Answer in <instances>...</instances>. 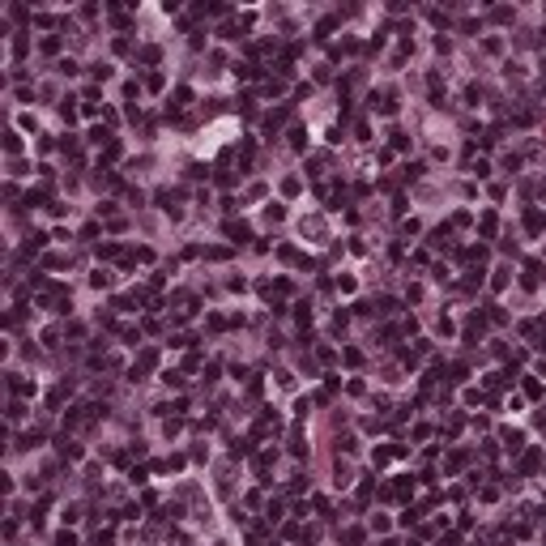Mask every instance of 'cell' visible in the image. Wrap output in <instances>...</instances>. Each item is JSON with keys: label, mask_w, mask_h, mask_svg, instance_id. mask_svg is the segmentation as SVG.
<instances>
[{"label": "cell", "mask_w": 546, "mask_h": 546, "mask_svg": "<svg viewBox=\"0 0 546 546\" xmlns=\"http://www.w3.org/2000/svg\"><path fill=\"white\" fill-rule=\"evenodd\" d=\"M56 546H77V538L73 534H56Z\"/></svg>", "instance_id": "3"}, {"label": "cell", "mask_w": 546, "mask_h": 546, "mask_svg": "<svg viewBox=\"0 0 546 546\" xmlns=\"http://www.w3.org/2000/svg\"><path fill=\"white\" fill-rule=\"evenodd\" d=\"M162 380H167L171 388H180V384H183V375H180V371H162Z\"/></svg>", "instance_id": "2"}, {"label": "cell", "mask_w": 546, "mask_h": 546, "mask_svg": "<svg viewBox=\"0 0 546 546\" xmlns=\"http://www.w3.org/2000/svg\"><path fill=\"white\" fill-rule=\"evenodd\" d=\"M4 137H9V141H4V145H9V154L22 150V137H17V132H4Z\"/></svg>", "instance_id": "1"}, {"label": "cell", "mask_w": 546, "mask_h": 546, "mask_svg": "<svg viewBox=\"0 0 546 546\" xmlns=\"http://www.w3.org/2000/svg\"><path fill=\"white\" fill-rule=\"evenodd\" d=\"M359 538H363L359 529H346V546H359Z\"/></svg>", "instance_id": "4"}]
</instances>
